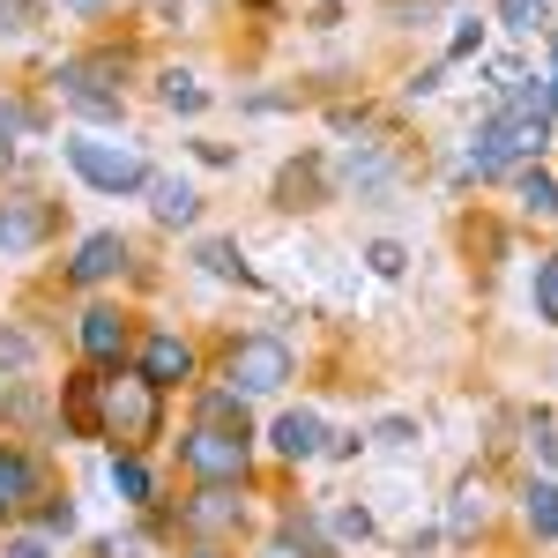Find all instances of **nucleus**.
<instances>
[{"mask_svg": "<svg viewBox=\"0 0 558 558\" xmlns=\"http://www.w3.org/2000/svg\"><path fill=\"white\" fill-rule=\"evenodd\" d=\"M8 558H45V544H38V536H23V544H15Z\"/></svg>", "mask_w": 558, "mask_h": 558, "instance_id": "7c9ffc66", "label": "nucleus"}, {"mask_svg": "<svg viewBox=\"0 0 558 558\" xmlns=\"http://www.w3.org/2000/svg\"><path fill=\"white\" fill-rule=\"evenodd\" d=\"M31 484H38V470H31L23 454H0V514H8V507H23V499H31Z\"/></svg>", "mask_w": 558, "mask_h": 558, "instance_id": "a211bd4d", "label": "nucleus"}, {"mask_svg": "<svg viewBox=\"0 0 558 558\" xmlns=\"http://www.w3.org/2000/svg\"><path fill=\"white\" fill-rule=\"evenodd\" d=\"M45 231H52V209L45 202H8L0 209V254H31Z\"/></svg>", "mask_w": 558, "mask_h": 558, "instance_id": "0eeeda50", "label": "nucleus"}, {"mask_svg": "<svg viewBox=\"0 0 558 558\" xmlns=\"http://www.w3.org/2000/svg\"><path fill=\"white\" fill-rule=\"evenodd\" d=\"M551 60H558V38H551Z\"/></svg>", "mask_w": 558, "mask_h": 558, "instance_id": "473e14b6", "label": "nucleus"}, {"mask_svg": "<svg viewBox=\"0 0 558 558\" xmlns=\"http://www.w3.org/2000/svg\"><path fill=\"white\" fill-rule=\"evenodd\" d=\"M484 514H492V507H484V484H462V499H454V529L470 536V529H484Z\"/></svg>", "mask_w": 558, "mask_h": 558, "instance_id": "5701e85b", "label": "nucleus"}, {"mask_svg": "<svg viewBox=\"0 0 558 558\" xmlns=\"http://www.w3.org/2000/svg\"><path fill=\"white\" fill-rule=\"evenodd\" d=\"M373 268H380V276H402V268H410V254H402V246H395V239H380V246H373Z\"/></svg>", "mask_w": 558, "mask_h": 558, "instance_id": "a878e982", "label": "nucleus"}, {"mask_svg": "<svg viewBox=\"0 0 558 558\" xmlns=\"http://www.w3.org/2000/svg\"><path fill=\"white\" fill-rule=\"evenodd\" d=\"M120 75H128V68H120L112 52H97V60H68V68H60V89H68V105H75V97H120Z\"/></svg>", "mask_w": 558, "mask_h": 558, "instance_id": "423d86ee", "label": "nucleus"}, {"mask_svg": "<svg viewBox=\"0 0 558 558\" xmlns=\"http://www.w3.org/2000/svg\"><path fill=\"white\" fill-rule=\"evenodd\" d=\"M202 268H209V276H239V283H254V268H246V254H239V246H231V239H202Z\"/></svg>", "mask_w": 558, "mask_h": 558, "instance_id": "f3484780", "label": "nucleus"}, {"mask_svg": "<svg viewBox=\"0 0 558 558\" xmlns=\"http://www.w3.org/2000/svg\"><path fill=\"white\" fill-rule=\"evenodd\" d=\"M112 484H120V499H149V470L142 462H112Z\"/></svg>", "mask_w": 558, "mask_h": 558, "instance_id": "b1692460", "label": "nucleus"}, {"mask_svg": "<svg viewBox=\"0 0 558 558\" xmlns=\"http://www.w3.org/2000/svg\"><path fill=\"white\" fill-rule=\"evenodd\" d=\"M105 432L112 439H149L157 432V387L142 380V373L105 380Z\"/></svg>", "mask_w": 558, "mask_h": 558, "instance_id": "7ed1b4c3", "label": "nucleus"}, {"mask_svg": "<svg viewBox=\"0 0 558 558\" xmlns=\"http://www.w3.org/2000/svg\"><path fill=\"white\" fill-rule=\"evenodd\" d=\"M260 558H291V544H268V551H260Z\"/></svg>", "mask_w": 558, "mask_h": 558, "instance_id": "2f4dec72", "label": "nucleus"}, {"mask_svg": "<svg viewBox=\"0 0 558 558\" xmlns=\"http://www.w3.org/2000/svg\"><path fill=\"white\" fill-rule=\"evenodd\" d=\"M202 425H209V432H231V439H246V402L223 387V395H209V402H202Z\"/></svg>", "mask_w": 558, "mask_h": 558, "instance_id": "dca6fc26", "label": "nucleus"}, {"mask_svg": "<svg viewBox=\"0 0 558 558\" xmlns=\"http://www.w3.org/2000/svg\"><path fill=\"white\" fill-rule=\"evenodd\" d=\"M536 313H544V320H558V260H544V268H536Z\"/></svg>", "mask_w": 558, "mask_h": 558, "instance_id": "393cba45", "label": "nucleus"}, {"mask_svg": "<svg viewBox=\"0 0 558 558\" xmlns=\"http://www.w3.org/2000/svg\"><path fill=\"white\" fill-rule=\"evenodd\" d=\"M186 521H194V529H223V521H239V492H231V484H209V492L186 507Z\"/></svg>", "mask_w": 558, "mask_h": 558, "instance_id": "ddd939ff", "label": "nucleus"}, {"mask_svg": "<svg viewBox=\"0 0 558 558\" xmlns=\"http://www.w3.org/2000/svg\"><path fill=\"white\" fill-rule=\"evenodd\" d=\"M149 194H157V216H165V223H194V209H202L186 179H157L149 172Z\"/></svg>", "mask_w": 558, "mask_h": 558, "instance_id": "f8f14e48", "label": "nucleus"}, {"mask_svg": "<svg viewBox=\"0 0 558 558\" xmlns=\"http://www.w3.org/2000/svg\"><path fill=\"white\" fill-rule=\"evenodd\" d=\"M157 97H165V105H172V112H202V105H209V89L194 83V75H186V68H172V75H165V83H157Z\"/></svg>", "mask_w": 558, "mask_h": 558, "instance_id": "aec40b11", "label": "nucleus"}, {"mask_svg": "<svg viewBox=\"0 0 558 558\" xmlns=\"http://www.w3.org/2000/svg\"><path fill=\"white\" fill-rule=\"evenodd\" d=\"M514 202H521L529 216H558V179H551V172H521V179H514Z\"/></svg>", "mask_w": 558, "mask_h": 558, "instance_id": "2eb2a0df", "label": "nucleus"}, {"mask_svg": "<svg viewBox=\"0 0 558 558\" xmlns=\"http://www.w3.org/2000/svg\"><path fill=\"white\" fill-rule=\"evenodd\" d=\"M60 8H75V15H105L112 0H60Z\"/></svg>", "mask_w": 558, "mask_h": 558, "instance_id": "c756f323", "label": "nucleus"}, {"mask_svg": "<svg viewBox=\"0 0 558 558\" xmlns=\"http://www.w3.org/2000/svg\"><path fill=\"white\" fill-rule=\"evenodd\" d=\"M313 194H320V165H291V172L276 179V202H283V209H305Z\"/></svg>", "mask_w": 558, "mask_h": 558, "instance_id": "6ab92c4d", "label": "nucleus"}, {"mask_svg": "<svg viewBox=\"0 0 558 558\" xmlns=\"http://www.w3.org/2000/svg\"><path fill=\"white\" fill-rule=\"evenodd\" d=\"M15 31H31V0H0V38H15Z\"/></svg>", "mask_w": 558, "mask_h": 558, "instance_id": "bb28decb", "label": "nucleus"}, {"mask_svg": "<svg viewBox=\"0 0 558 558\" xmlns=\"http://www.w3.org/2000/svg\"><path fill=\"white\" fill-rule=\"evenodd\" d=\"M544 15H551V0H499V23L507 31H536Z\"/></svg>", "mask_w": 558, "mask_h": 558, "instance_id": "4be33fe9", "label": "nucleus"}, {"mask_svg": "<svg viewBox=\"0 0 558 558\" xmlns=\"http://www.w3.org/2000/svg\"><path fill=\"white\" fill-rule=\"evenodd\" d=\"M97 387H105V380H68V425H75V432H105Z\"/></svg>", "mask_w": 558, "mask_h": 558, "instance_id": "4468645a", "label": "nucleus"}, {"mask_svg": "<svg viewBox=\"0 0 558 558\" xmlns=\"http://www.w3.org/2000/svg\"><path fill=\"white\" fill-rule=\"evenodd\" d=\"M202 558H216V551H202Z\"/></svg>", "mask_w": 558, "mask_h": 558, "instance_id": "72a5a7b5", "label": "nucleus"}, {"mask_svg": "<svg viewBox=\"0 0 558 558\" xmlns=\"http://www.w3.org/2000/svg\"><path fill=\"white\" fill-rule=\"evenodd\" d=\"M186 365H194V357H186V343H179V336H149V343H142V380H149V387L186 380Z\"/></svg>", "mask_w": 558, "mask_h": 558, "instance_id": "6e6552de", "label": "nucleus"}, {"mask_svg": "<svg viewBox=\"0 0 558 558\" xmlns=\"http://www.w3.org/2000/svg\"><path fill=\"white\" fill-rule=\"evenodd\" d=\"M0 365H31V343L23 336H0Z\"/></svg>", "mask_w": 558, "mask_h": 558, "instance_id": "c85d7f7f", "label": "nucleus"}, {"mask_svg": "<svg viewBox=\"0 0 558 558\" xmlns=\"http://www.w3.org/2000/svg\"><path fill=\"white\" fill-rule=\"evenodd\" d=\"M223 380H231V395H276V387L291 380V350H283V343H268V336H254V343H239V350H231Z\"/></svg>", "mask_w": 558, "mask_h": 558, "instance_id": "20e7f679", "label": "nucleus"}, {"mask_svg": "<svg viewBox=\"0 0 558 558\" xmlns=\"http://www.w3.org/2000/svg\"><path fill=\"white\" fill-rule=\"evenodd\" d=\"M276 447H283L291 462H305V454H320V447H328V432H320L313 410H283V417H276Z\"/></svg>", "mask_w": 558, "mask_h": 558, "instance_id": "9b49d317", "label": "nucleus"}, {"mask_svg": "<svg viewBox=\"0 0 558 558\" xmlns=\"http://www.w3.org/2000/svg\"><path fill=\"white\" fill-rule=\"evenodd\" d=\"M120 260H128V239L97 231V239H83V254H75V268H68V276H75V283H105Z\"/></svg>", "mask_w": 558, "mask_h": 558, "instance_id": "9d476101", "label": "nucleus"}, {"mask_svg": "<svg viewBox=\"0 0 558 558\" xmlns=\"http://www.w3.org/2000/svg\"><path fill=\"white\" fill-rule=\"evenodd\" d=\"M179 454H186V470L209 476V484H239V476H246V439H231V432H209V425H202L186 447H179Z\"/></svg>", "mask_w": 558, "mask_h": 558, "instance_id": "39448f33", "label": "nucleus"}, {"mask_svg": "<svg viewBox=\"0 0 558 558\" xmlns=\"http://www.w3.org/2000/svg\"><path fill=\"white\" fill-rule=\"evenodd\" d=\"M83 350L97 357V365H112V357L128 350V320L105 313V305H89V313H83Z\"/></svg>", "mask_w": 558, "mask_h": 558, "instance_id": "1a4fd4ad", "label": "nucleus"}, {"mask_svg": "<svg viewBox=\"0 0 558 558\" xmlns=\"http://www.w3.org/2000/svg\"><path fill=\"white\" fill-rule=\"evenodd\" d=\"M529 529L536 536H558V484H544V476L529 484Z\"/></svg>", "mask_w": 558, "mask_h": 558, "instance_id": "412c9836", "label": "nucleus"}, {"mask_svg": "<svg viewBox=\"0 0 558 558\" xmlns=\"http://www.w3.org/2000/svg\"><path fill=\"white\" fill-rule=\"evenodd\" d=\"M551 142V128H544V112H499L492 128H484V142L470 149V172L484 179V172H507L514 157H536Z\"/></svg>", "mask_w": 558, "mask_h": 558, "instance_id": "f257e3e1", "label": "nucleus"}, {"mask_svg": "<svg viewBox=\"0 0 558 558\" xmlns=\"http://www.w3.org/2000/svg\"><path fill=\"white\" fill-rule=\"evenodd\" d=\"M83 120H120V97H75Z\"/></svg>", "mask_w": 558, "mask_h": 558, "instance_id": "cd10ccee", "label": "nucleus"}, {"mask_svg": "<svg viewBox=\"0 0 558 558\" xmlns=\"http://www.w3.org/2000/svg\"><path fill=\"white\" fill-rule=\"evenodd\" d=\"M68 165L97 186V194H134V186H149V165L120 149V142H68Z\"/></svg>", "mask_w": 558, "mask_h": 558, "instance_id": "f03ea898", "label": "nucleus"}]
</instances>
